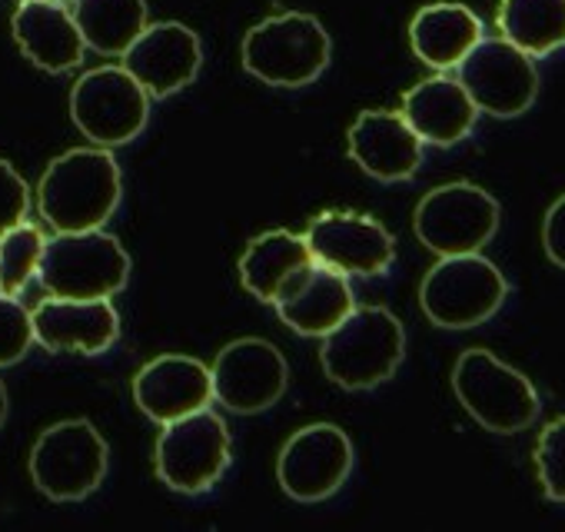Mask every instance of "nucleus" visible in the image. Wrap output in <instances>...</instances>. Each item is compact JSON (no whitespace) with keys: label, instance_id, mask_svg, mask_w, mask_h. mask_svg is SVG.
<instances>
[{"label":"nucleus","instance_id":"obj_1","mask_svg":"<svg viewBox=\"0 0 565 532\" xmlns=\"http://www.w3.org/2000/svg\"><path fill=\"white\" fill-rule=\"evenodd\" d=\"M124 196L120 163L107 147H77L51 160L38 187L41 216L57 233L104 226Z\"/></svg>","mask_w":565,"mask_h":532},{"label":"nucleus","instance_id":"obj_2","mask_svg":"<svg viewBox=\"0 0 565 532\" xmlns=\"http://www.w3.org/2000/svg\"><path fill=\"white\" fill-rule=\"evenodd\" d=\"M330 34L303 11H287L246 31L239 61L243 71L269 87H307L330 67Z\"/></svg>","mask_w":565,"mask_h":532},{"label":"nucleus","instance_id":"obj_3","mask_svg":"<svg viewBox=\"0 0 565 532\" xmlns=\"http://www.w3.org/2000/svg\"><path fill=\"white\" fill-rule=\"evenodd\" d=\"M406 357V330L386 307H353L320 347L323 373L343 390H373L386 383Z\"/></svg>","mask_w":565,"mask_h":532},{"label":"nucleus","instance_id":"obj_4","mask_svg":"<svg viewBox=\"0 0 565 532\" xmlns=\"http://www.w3.org/2000/svg\"><path fill=\"white\" fill-rule=\"evenodd\" d=\"M38 277L51 297L110 300L130 280V253L104 226L57 233L44 243Z\"/></svg>","mask_w":565,"mask_h":532},{"label":"nucleus","instance_id":"obj_5","mask_svg":"<svg viewBox=\"0 0 565 532\" xmlns=\"http://www.w3.org/2000/svg\"><path fill=\"white\" fill-rule=\"evenodd\" d=\"M509 297L502 270L482 253L439 256L419 287V307L433 327L472 330L499 313Z\"/></svg>","mask_w":565,"mask_h":532},{"label":"nucleus","instance_id":"obj_6","mask_svg":"<svg viewBox=\"0 0 565 532\" xmlns=\"http://www.w3.org/2000/svg\"><path fill=\"white\" fill-rule=\"evenodd\" d=\"M452 393L489 433H522L539 416V393L515 366L489 350H466L452 366Z\"/></svg>","mask_w":565,"mask_h":532},{"label":"nucleus","instance_id":"obj_7","mask_svg":"<svg viewBox=\"0 0 565 532\" xmlns=\"http://www.w3.org/2000/svg\"><path fill=\"white\" fill-rule=\"evenodd\" d=\"M107 476V439L90 419L44 429L31 449V479L54 502L87 499Z\"/></svg>","mask_w":565,"mask_h":532},{"label":"nucleus","instance_id":"obj_8","mask_svg":"<svg viewBox=\"0 0 565 532\" xmlns=\"http://www.w3.org/2000/svg\"><path fill=\"white\" fill-rule=\"evenodd\" d=\"M71 117L94 147H124L143 134L150 94L127 67H97L74 84Z\"/></svg>","mask_w":565,"mask_h":532},{"label":"nucleus","instance_id":"obj_9","mask_svg":"<svg viewBox=\"0 0 565 532\" xmlns=\"http://www.w3.org/2000/svg\"><path fill=\"white\" fill-rule=\"evenodd\" d=\"M413 230L436 256L479 253L499 230V203L489 190L456 180L429 190L419 200Z\"/></svg>","mask_w":565,"mask_h":532},{"label":"nucleus","instance_id":"obj_10","mask_svg":"<svg viewBox=\"0 0 565 532\" xmlns=\"http://www.w3.org/2000/svg\"><path fill=\"white\" fill-rule=\"evenodd\" d=\"M230 466V429L206 406L173 423H163L157 439V476L173 492H206Z\"/></svg>","mask_w":565,"mask_h":532},{"label":"nucleus","instance_id":"obj_11","mask_svg":"<svg viewBox=\"0 0 565 532\" xmlns=\"http://www.w3.org/2000/svg\"><path fill=\"white\" fill-rule=\"evenodd\" d=\"M456 71L476 110L489 117H519L539 97L535 57L505 38H482Z\"/></svg>","mask_w":565,"mask_h":532},{"label":"nucleus","instance_id":"obj_12","mask_svg":"<svg viewBox=\"0 0 565 532\" xmlns=\"http://www.w3.org/2000/svg\"><path fill=\"white\" fill-rule=\"evenodd\" d=\"M353 443L333 423H313L297 429L279 449L276 479L290 499L320 502L330 499L353 472Z\"/></svg>","mask_w":565,"mask_h":532},{"label":"nucleus","instance_id":"obj_13","mask_svg":"<svg viewBox=\"0 0 565 532\" xmlns=\"http://www.w3.org/2000/svg\"><path fill=\"white\" fill-rule=\"evenodd\" d=\"M210 376L216 403H223L230 413L253 416L282 400L290 383V366L273 343L243 337L216 353Z\"/></svg>","mask_w":565,"mask_h":532},{"label":"nucleus","instance_id":"obj_14","mask_svg":"<svg viewBox=\"0 0 565 532\" xmlns=\"http://www.w3.org/2000/svg\"><path fill=\"white\" fill-rule=\"evenodd\" d=\"M303 236L313 259L343 277H383L396 259L393 233L366 213H320Z\"/></svg>","mask_w":565,"mask_h":532},{"label":"nucleus","instance_id":"obj_15","mask_svg":"<svg viewBox=\"0 0 565 532\" xmlns=\"http://www.w3.org/2000/svg\"><path fill=\"white\" fill-rule=\"evenodd\" d=\"M120 67H127L137 77L150 100H163L196 81L203 67V47L186 24L160 21L147 24L140 38L120 54Z\"/></svg>","mask_w":565,"mask_h":532},{"label":"nucleus","instance_id":"obj_16","mask_svg":"<svg viewBox=\"0 0 565 532\" xmlns=\"http://www.w3.org/2000/svg\"><path fill=\"white\" fill-rule=\"evenodd\" d=\"M34 340L51 353H107L120 337V317L110 300L51 297L31 313Z\"/></svg>","mask_w":565,"mask_h":532},{"label":"nucleus","instance_id":"obj_17","mask_svg":"<svg viewBox=\"0 0 565 532\" xmlns=\"http://www.w3.org/2000/svg\"><path fill=\"white\" fill-rule=\"evenodd\" d=\"M134 400L140 413L160 426L190 416L196 409H206L213 400L210 366L183 353L157 357L147 366H140V373L134 376Z\"/></svg>","mask_w":565,"mask_h":532},{"label":"nucleus","instance_id":"obj_18","mask_svg":"<svg viewBox=\"0 0 565 532\" xmlns=\"http://www.w3.org/2000/svg\"><path fill=\"white\" fill-rule=\"evenodd\" d=\"M347 150L363 173L383 183L409 180L423 163V140L396 110H363L347 134Z\"/></svg>","mask_w":565,"mask_h":532},{"label":"nucleus","instance_id":"obj_19","mask_svg":"<svg viewBox=\"0 0 565 532\" xmlns=\"http://www.w3.org/2000/svg\"><path fill=\"white\" fill-rule=\"evenodd\" d=\"M279 320L300 337H327L337 323H343L356 300L353 287L343 274L330 270L323 263H310L282 287L273 300Z\"/></svg>","mask_w":565,"mask_h":532},{"label":"nucleus","instance_id":"obj_20","mask_svg":"<svg viewBox=\"0 0 565 532\" xmlns=\"http://www.w3.org/2000/svg\"><path fill=\"white\" fill-rule=\"evenodd\" d=\"M11 31L24 57L47 74H67L84 61L87 44L64 0H24L11 18Z\"/></svg>","mask_w":565,"mask_h":532},{"label":"nucleus","instance_id":"obj_21","mask_svg":"<svg viewBox=\"0 0 565 532\" xmlns=\"http://www.w3.org/2000/svg\"><path fill=\"white\" fill-rule=\"evenodd\" d=\"M399 114L406 117V124L416 130L423 143H436V147H452L466 140L479 117L466 87L456 77H446L443 71L406 91Z\"/></svg>","mask_w":565,"mask_h":532},{"label":"nucleus","instance_id":"obj_22","mask_svg":"<svg viewBox=\"0 0 565 532\" xmlns=\"http://www.w3.org/2000/svg\"><path fill=\"white\" fill-rule=\"evenodd\" d=\"M479 41L482 21L476 18V11L456 4V0L426 4L409 24V47L433 71H456Z\"/></svg>","mask_w":565,"mask_h":532},{"label":"nucleus","instance_id":"obj_23","mask_svg":"<svg viewBox=\"0 0 565 532\" xmlns=\"http://www.w3.org/2000/svg\"><path fill=\"white\" fill-rule=\"evenodd\" d=\"M310 263H313V253H310L307 236L290 233V230H266L249 240L236 270H239V284L246 294H253L259 304H273L276 294Z\"/></svg>","mask_w":565,"mask_h":532},{"label":"nucleus","instance_id":"obj_24","mask_svg":"<svg viewBox=\"0 0 565 532\" xmlns=\"http://www.w3.org/2000/svg\"><path fill=\"white\" fill-rule=\"evenodd\" d=\"M71 14L84 44L104 57H120L150 24L147 0H74Z\"/></svg>","mask_w":565,"mask_h":532},{"label":"nucleus","instance_id":"obj_25","mask_svg":"<svg viewBox=\"0 0 565 532\" xmlns=\"http://www.w3.org/2000/svg\"><path fill=\"white\" fill-rule=\"evenodd\" d=\"M495 24L529 57H548L565 47V0H499Z\"/></svg>","mask_w":565,"mask_h":532},{"label":"nucleus","instance_id":"obj_26","mask_svg":"<svg viewBox=\"0 0 565 532\" xmlns=\"http://www.w3.org/2000/svg\"><path fill=\"white\" fill-rule=\"evenodd\" d=\"M47 236L34 223H18L8 233H0V294L18 297L38 277Z\"/></svg>","mask_w":565,"mask_h":532},{"label":"nucleus","instance_id":"obj_27","mask_svg":"<svg viewBox=\"0 0 565 532\" xmlns=\"http://www.w3.org/2000/svg\"><path fill=\"white\" fill-rule=\"evenodd\" d=\"M535 469L542 492L552 502H565V416L552 419L535 443Z\"/></svg>","mask_w":565,"mask_h":532},{"label":"nucleus","instance_id":"obj_28","mask_svg":"<svg viewBox=\"0 0 565 532\" xmlns=\"http://www.w3.org/2000/svg\"><path fill=\"white\" fill-rule=\"evenodd\" d=\"M31 347H34L31 310H24L18 297L0 294V370L21 363Z\"/></svg>","mask_w":565,"mask_h":532},{"label":"nucleus","instance_id":"obj_29","mask_svg":"<svg viewBox=\"0 0 565 532\" xmlns=\"http://www.w3.org/2000/svg\"><path fill=\"white\" fill-rule=\"evenodd\" d=\"M28 210H31V187L8 160H0V233L24 223Z\"/></svg>","mask_w":565,"mask_h":532},{"label":"nucleus","instance_id":"obj_30","mask_svg":"<svg viewBox=\"0 0 565 532\" xmlns=\"http://www.w3.org/2000/svg\"><path fill=\"white\" fill-rule=\"evenodd\" d=\"M542 246L545 256L565 270V193L548 206L545 223H542Z\"/></svg>","mask_w":565,"mask_h":532},{"label":"nucleus","instance_id":"obj_31","mask_svg":"<svg viewBox=\"0 0 565 532\" xmlns=\"http://www.w3.org/2000/svg\"><path fill=\"white\" fill-rule=\"evenodd\" d=\"M8 386H4V380H0V426H4V419H8Z\"/></svg>","mask_w":565,"mask_h":532}]
</instances>
